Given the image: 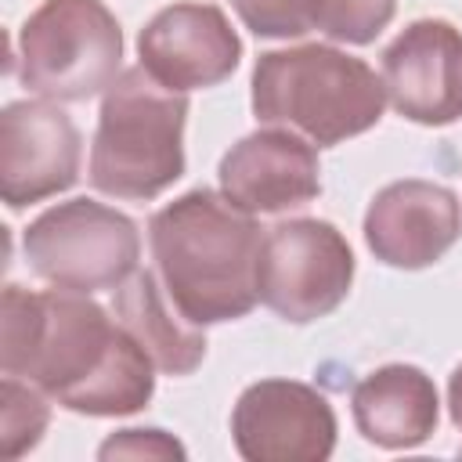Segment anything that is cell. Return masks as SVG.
Returning a JSON list of instances; mask_svg holds the SVG:
<instances>
[{
	"instance_id": "obj_1",
	"label": "cell",
	"mask_w": 462,
	"mask_h": 462,
	"mask_svg": "<svg viewBox=\"0 0 462 462\" xmlns=\"http://www.w3.org/2000/svg\"><path fill=\"white\" fill-rule=\"evenodd\" d=\"M0 368L83 415H130L148 404L155 386V365L141 343L72 289H4Z\"/></svg>"
},
{
	"instance_id": "obj_2",
	"label": "cell",
	"mask_w": 462,
	"mask_h": 462,
	"mask_svg": "<svg viewBox=\"0 0 462 462\" xmlns=\"http://www.w3.org/2000/svg\"><path fill=\"white\" fill-rule=\"evenodd\" d=\"M148 231L159 278L180 318L213 325L256 307L263 235L249 213L199 188L162 206Z\"/></svg>"
},
{
	"instance_id": "obj_3",
	"label": "cell",
	"mask_w": 462,
	"mask_h": 462,
	"mask_svg": "<svg viewBox=\"0 0 462 462\" xmlns=\"http://www.w3.org/2000/svg\"><path fill=\"white\" fill-rule=\"evenodd\" d=\"M386 105L383 79L336 47L307 43L260 54L253 69V112L260 123L289 126L310 144L328 148L379 123Z\"/></svg>"
},
{
	"instance_id": "obj_4",
	"label": "cell",
	"mask_w": 462,
	"mask_h": 462,
	"mask_svg": "<svg viewBox=\"0 0 462 462\" xmlns=\"http://www.w3.org/2000/svg\"><path fill=\"white\" fill-rule=\"evenodd\" d=\"M188 97L155 83L141 65L105 90L90 148V184L116 199H155L184 173Z\"/></svg>"
},
{
	"instance_id": "obj_5",
	"label": "cell",
	"mask_w": 462,
	"mask_h": 462,
	"mask_svg": "<svg viewBox=\"0 0 462 462\" xmlns=\"http://www.w3.org/2000/svg\"><path fill=\"white\" fill-rule=\"evenodd\" d=\"M123 32L101 0H43L18 32V76L51 101H87L116 83Z\"/></svg>"
},
{
	"instance_id": "obj_6",
	"label": "cell",
	"mask_w": 462,
	"mask_h": 462,
	"mask_svg": "<svg viewBox=\"0 0 462 462\" xmlns=\"http://www.w3.org/2000/svg\"><path fill=\"white\" fill-rule=\"evenodd\" d=\"M137 256L141 238L134 220L90 199L61 202L25 227L29 267L58 289H119L123 278L134 274Z\"/></svg>"
},
{
	"instance_id": "obj_7",
	"label": "cell",
	"mask_w": 462,
	"mask_h": 462,
	"mask_svg": "<svg viewBox=\"0 0 462 462\" xmlns=\"http://www.w3.org/2000/svg\"><path fill=\"white\" fill-rule=\"evenodd\" d=\"M354 282V253L325 220H285L260 245V300L285 321L332 314Z\"/></svg>"
},
{
	"instance_id": "obj_8",
	"label": "cell",
	"mask_w": 462,
	"mask_h": 462,
	"mask_svg": "<svg viewBox=\"0 0 462 462\" xmlns=\"http://www.w3.org/2000/svg\"><path fill=\"white\" fill-rule=\"evenodd\" d=\"M231 433L249 462H321L336 444V415L318 390L263 379L238 397Z\"/></svg>"
},
{
	"instance_id": "obj_9",
	"label": "cell",
	"mask_w": 462,
	"mask_h": 462,
	"mask_svg": "<svg viewBox=\"0 0 462 462\" xmlns=\"http://www.w3.org/2000/svg\"><path fill=\"white\" fill-rule=\"evenodd\" d=\"M383 87L390 105L422 126L462 119V32L451 22H411L383 51Z\"/></svg>"
},
{
	"instance_id": "obj_10",
	"label": "cell",
	"mask_w": 462,
	"mask_h": 462,
	"mask_svg": "<svg viewBox=\"0 0 462 462\" xmlns=\"http://www.w3.org/2000/svg\"><path fill=\"white\" fill-rule=\"evenodd\" d=\"M79 177V134L43 101H14L0 116V195L11 209L72 188Z\"/></svg>"
},
{
	"instance_id": "obj_11",
	"label": "cell",
	"mask_w": 462,
	"mask_h": 462,
	"mask_svg": "<svg viewBox=\"0 0 462 462\" xmlns=\"http://www.w3.org/2000/svg\"><path fill=\"white\" fill-rule=\"evenodd\" d=\"M141 69L166 90H199L227 79L242 58V43L213 4L162 7L137 36Z\"/></svg>"
},
{
	"instance_id": "obj_12",
	"label": "cell",
	"mask_w": 462,
	"mask_h": 462,
	"mask_svg": "<svg viewBox=\"0 0 462 462\" xmlns=\"http://www.w3.org/2000/svg\"><path fill=\"white\" fill-rule=\"evenodd\" d=\"M462 231L458 199L430 180L386 184L365 213V242L390 267H430Z\"/></svg>"
},
{
	"instance_id": "obj_13",
	"label": "cell",
	"mask_w": 462,
	"mask_h": 462,
	"mask_svg": "<svg viewBox=\"0 0 462 462\" xmlns=\"http://www.w3.org/2000/svg\"><path fill=\"white\" fill-rule=\"evenodd\" d=\"M220 188L242 213H285L321 191L318 155L292 130H260L220 159Z\"/></svg>"
},
{
	"instance_id": "obj_14",
	"label": "cell",
	"mask_w": 462,
	"mask_h": 462,
	"mask_svg": "<svg viewBox=\"0 0 462 462\" xmlns=\"http://www.w3.org/2000/svg\"><path fill=\"white\" fill-rule=\"evenodd\" d=\"M354 422L379 448H415L437 426V386L415 365H386L354 386Z\"/></svg>"
},
{
	"instance_id": "obj_15",
	"label": "cell",
	"mask_w": 462,
	"mask_h": 462,
	"mask_svg": "<svg viewBox=\"0 0 462 462\" xmlns=\"http://www.w3.org/2000/svg\"><path fill=\"white\" fill-rule=\"evenodd\" d=\"M116 321L141 343L152 365L166 375H188L206 357V336L195 321H177L152 271H137L116 292Z\"/></svg>"
},
{
	"instance_id": "obj_16",
	"label": "cell",
	"mask_w": 462,
	"mask_h": 462,
	"mask_svg": "<svg viewBox=\"0 0 462 462\" xmlns=\"http://www.w3.org/2000/svg\"><path fill=\"white\" fill-rule=\"evenodd\" d=\"M393 7L397 0H310V22L332 40L368 43L390 25Z\"/></svg>"
},
{
	"instance_id": "obj_17",
	"label": "cell",
	"mask_w": 462,
	"mask_h": 462,
	"mask_svg": "<svg viewBox=\"0 0 462 462\" xmlns=\"http://www.w3.org/2000/svg\"><path fill=\"white\" fill-rule=\"evenodd\" d=\"M47 430V404L36 390L7 375L0 386V458H18Z\"/></svg>"
},
{
	"instance_id": "obj_18",
	"label": "cell",
	"mask_w": 462,
	"mask_h": 462,
	"mask_svg": "<svg viewBox=\"0 0 462 462\" xmlns=\"http://www.w3.org/2000/svg\"><path fill=\"white\" fill-rule=\"evenodd\" d=\"M238 18L256 32V36H303L314 29L310 22V0H231Z\"/></svg>"
},
{
	"instance_id": "obj_19",
	"label": "cell",
	"mask_w": 462,
	"mask_h": 462,
	"mask_svg": "<svg viewBox=\"0 0 462 462\" xmlns=\"http://www.w3.org/2000/svg\"><path fill=\"white\" fill-rule=\"evenodd\" d=\"M152 448H159V451H166V455H180V448L177 444H170L166 437H159V430H126L123 437H112L105 448H101V458H112V455H123V451H152Z\"/></svg>"
},
{
	"instance_id": "obj_20",
	"label": "cell",
	"mask_w": 462,
	"mask_h": 462,
	"mask_svg": "<svg viewBox=\"0 0 462 462\" xmlns=\"http://www.w3.org/2000/svg\"><path fill=\"white\" fill-rule=\"evenodd\" d=\"M448 404H451L455 426H462V365L455 368V375H451V383H448Z\"/></svg>"
}]
</instances>
